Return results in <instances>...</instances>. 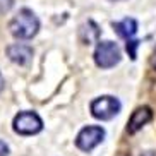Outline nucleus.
Wrapping results in <instances>:
<instances>
[{"mask_svg": "<svg viewBox=\"0 0 156 156\" xmlns=\"http://www.w3.org/2000/svg\"><path fill=\"white\" fill-rule=\"evenodd\" d=\"M105 137V129L98 125H87L84 127L76 137V146L83 151H91L100 144Z\"/></svg>", "mask_w": 156, "mask_h": 156, "instance_id": "39448f33", "label": "nucleus"}, {"mask_svg": "<svg viewBox=\"0 0 156 156\" xmlns=\"http://www.w3.org/2000/svg\"><path fill=\"white\" fill-rule=\"evenodd\" d=\"M14 130L21 136H33L43 129V120L34 112H21L14 117Z\"/></svg>", "mask_w": 156, "mask_h": 156, "instance_id": "7ed1b4c3", "label": "nucleus"}, {"mask_svg": "<svg viewBox=\"0 0 156 156\" xmlns=\"http://www.w3.org/2000/svg\"><path fill=\"white\" fill-rule=\"evenodd\" d=\"M120 112V101L113 96H100L91 101V113L98 120H110Z\"/></svg>", "mask_w": 156, "mask_h": 156, "instance_id": "20e7f679", "label": "nucleus"}, {"mask_svg": "<svg viewBox=\"0 0 156 156\" xmlns=\"http://www.w3.org/2000/svg\"><path fill=\"white\" fill-rule=\"evenodd\" d=\"M9 29L12 36L19 38V40H31L40 29V21L33 10L21 9L9 23Z\"/></svg>", "mask_w": 156, "mask_h": 156, "instance_id": "f257e3e1", "label": "nucleus"}, {"mask_svg": "<svg viewBox=\"0 0 156 156\" xmlns=\"http://www.w3.org/2000/svg\"><path fill=\"white\" fill-rule=\"evenodd\" d=\"M14 5V0H0V14H5L9 12Z\"/></svg>", "mask_w": 156, "mask_h": 156, "instance_id": "9d476101", "label": "nucleus"}, {"mask_svg": "<svg viewBox=\"0 0 156 156\" xmlns=\"http://www.w3.org/2000/svg\"><path fill=\"white\" fill-rule=\"evenodd\" d=\"M120 48L113 41H100L94 50V62L101 69H112L120 62Z\"/></svg>", "mask_w": 156, "mask_h": 156, "instance_id": "f03ea898", "label": "nucleus"}, {"mask_svg": "<svg viewBox=\"0 0 156 156\" xmlns=\"http://www.w3.org/2000/svg\"><path fill=\"white\" fill-rule=\"evenodd\" d=\"M137 46H139V41H136V40H129L127 41V51L132 60H136V48Z\"/></svg>", "mask_w": 156, "mask_h": 156, "instance_id": "1a4fd4ad", "label": "nucleus"}, {"mask_svg": "<svg viewBox=\"0 0 156 156\" xmlns=\"http://www.w3.org/2000/svg\"><path fill=\"white\" fill-rule=\"evenodd\" d=\"M9 154V146L4 141H0V156H7Z\"/></svg>", "mask_w": 156, "mask_h": 156, "instance_id": "9b49d317", "label": "nucleus"}, {"mask_svg": "<svg viewBox=\"0 0 156 156\" xmlns=\"http://www.w3.org/2000/svg\"><path fill=\"white\" fill-rule=\"evenodd\" d=\"M2 87H4V77H2V74H0V91H2Z\"/></svg>", "mask_w": 156, "mask_h": 156, "instance_id": "f8f14e48", "label": "nucleus"}, {"mask_svg": "<svg viewBox=\"0 0 156 156\" xmlns=\"http://www.w3.org/2000/svg\"><path fill=\"white\" fill-rule=\"evenodd\" d=\"M113 2H119V0H113Z\"/></svg>", "mask_w": 156, "mask_h": 156, "instance_id": "ddd939ff", "label": "nucleus"}, {"mask_svg": "<svg viewBox=\"0 0 156 156\" xmlns=\"http://www.w3.org/2000/svg\"><path fill=\"white\" fill-rule=\"evenodd\" d=\"M7 55H9V58L14 64L26 65L33 58V48L28 45H24V43H16V45L7 46Z\"/></svg>", "mask_w": 156, "mask_h": 156, "instance_id": "423d86ee", "label": "nucleus"}, {"mask_svg": "<svg viewBox=\"0 0 156 156\" xmlns=\"http://www.w3.org/2000/svg\"><path fill=\"white\" fill-rule=\"evenodd\" d=\"M113 29L117 31L120 38H125V40H130V38L137 33V21L132 17H125L124 21L120 23H113Z\"/></svg>", "mask_w": 156, "mask_h": 156, "instance_id": "6e6552de", "label": "nucleus"}, {"mask_svg": "<svg viewBox=\"0 0 156 156\" xmlns=\"http://www.w3.org/2000/svg\"><path fill=\"white\" fill-rule=\"evenodd\" d=\"M151 119H153L151 108H147V106H139L136 112H132L130 119H129L127 132L129 134H136L139 129H142V125H146Z\"/></svg>", "mask_w": 156, "mask_h": 156, "instance_id": "0eeeda50", "label": "nucleus"}, {"mask_svg": "<svg viewBox=\"0 0 156 156\" xmlns=\"http://www.w3.org/2000/svg\"><path fill=\"white\" fill-rule=\"evenodd\" d=\"M154 65H156V60H154Z\"/></svg>", "mask_w": 156, "mask_h": 156, "instance_id": "4468645a", "label": "nucleus"}]
</instances>
